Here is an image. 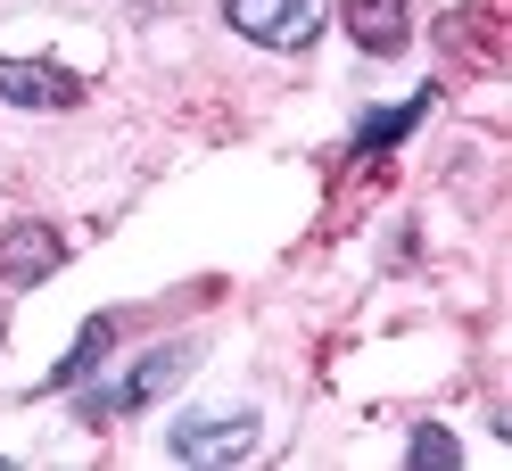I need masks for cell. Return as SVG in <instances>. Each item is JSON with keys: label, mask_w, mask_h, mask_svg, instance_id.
I'll list each match as a JSON object with an SVG mask.
<instances>
[{"label": "cell", "mask_w": 512, "mask_h": 471, "mask_svg": "<svg viewBox=\"0 0 512 471\" xmlns=\"http://www.w3.org/2000/svg\"><path fill=\"white\" fill-rule=\"evenodd\" d=\"M190 364H199V348H182V339H166V348H149L141 364H124L116 381L83 389V397H75V414H83L91 430H108V422H124V414H141V405H157L166 389H182V381H190Z\"/></svg>", "instance_id": "6da1fadb"}, {"label": "cell", "mask_w": 512, "mask_h": 471, "mask_svg": "<svg viewBox=\"0 0 512 471\" xmlns=\"http://www.w3.org/2000/svg\"><path fill=\"white\" fill-rule=\"evenodd\" d=\"M223 25L256 50H314L331 25V0H223Z\"/></svg>", "instance_id": "7a4b0ae2"}, {"label": "cell", "mask_w": 512, "mask_h": 471, "mask_svg": "<svg viewBox=\"0 0 512 471\" xmlns=\"http://www.w3.org/2000/svg\"><path fill=\"white\" fill-rule=\"evenodd\" d=\"M174 463H248L256 455V414H190L166 430Z\"/></svg>", "instance_id": "3957f363"}, {"label": "cell", "mask_w": 512, "mask_h": 471, "mask_svg": "<svg viewBox=\"0 0 512 471\" xmlns=\"http://www.w3.org/2000/svg\"><path fill=\"white\" fill-rule=\"evenodd\" d=\"M75 100H83V75L75 67H50V58H0V108L67 116Z\"/></svg>", "instance_id": "277c9868"}, {"label": "cell", "mask_w": 512, "mask_h": 471, "mask_svg": "<svg viewBox=\"0 0 512 471\" xmlns=\"http://www.w3.org/2000/svg\"><path fill=\"white\" fill-rule=\"evenodd\" d=\"M58 265H67V240H58L50 224H9L0 232V281H9V290H34V281H50Z\"/></svg>", "instance_id": "5b68a950"}, {"label": "cell", "mask_w": 512, "mask_h": 471, "mask_svg": "<svg viewBox=\"0 0 512 471\" xmlns=\"http://www.w3.org/2000/svg\"><path fill=\"white\" fill-rule=\"evenodd\" d=\"M347 34L364 58H397L413 42V0H347Z\"/></svg>", "instance_id": "8992f818"}, {"label": "cell", "mask_w": 512, "mask_h": 471, "mask_svg": "<svg viewBox=\"0 0 512 471\" xmlns=\"http://www.w3.org/2000/svg\"><path fill=\"white\" fill-rule=\"evenodd\" d=\"M108 348H116V314H91V323L75 331V348H67V356H58V364L42 372V397H50V389H83L91 372L108 364Z\"/></svg>", "instance_id": "52a82bcc"}, {"label": "cell", "mask_w": 512, "mask_h": 471, "mask_svg": "<svg viewBox=\"0 0 512 471\" xmlns=\"http://www.w3.org/2000/svg\"><path fill=\"white\" fill-rule=\"evenodd\" d=\"M422 116H430V91H413L405 108H380V116H364V124H356V157H389V149L413 133V124H422Z\"/></svg>", "instance_id": "ba28073f"}, {"label": "cell", "mask_w": 512, "mask_h": 471, "mask_svg": "<svg viewBox=\"0 0 512 471\" xmlns=\"http://www.w3.org/2000/svg\"><path fill=\"white\" fill-rule=\"evenodd\" d=\"M405 463H413V471H455V463H463V447H455V430L413 422V438H405Z\"/></svg>", "instance_id": "9c48e42d"}]
</instances>
